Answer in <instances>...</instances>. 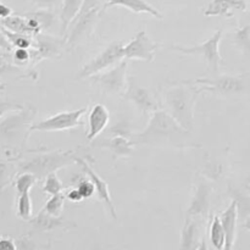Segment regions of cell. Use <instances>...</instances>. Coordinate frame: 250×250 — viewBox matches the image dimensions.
<instances>
[{"instance_id": "1", "label": "cell", "mask_w": 250, "mask_h": 250, "mask_svg": "<svg viewBox=\"0 0 250 250\" xmlns=\"http://www.w3.org/2000/svg\"><path fill=\"white\" fill-rule=\"evenodd\" d=\"M189 134L190 132L183 128L168 112L160 109L150 115V120L146 128L138 133L132 134L131 138L134 144L181 146Z\"/></svg>"}, {"instance_id": "2", "label": "cell", "mask_w": 250, "mask_h": 250, "mask_svg": "<svg viewBox=\"0 0 250 250\" xmlns=\"http://www.w3.org/2000/svg\"><path fill=\"white\" fill-rule=\"evenodd\" d=\"M202 93L199 87L189 81L173 84L163 90V105L181 126L192 132L194 128V107Z\"/></svg>"}, {"instance_id": "3", "label": "cell", "mask_w": 250, "mask_h": 250, "mask_svg": "<svg viewBox=\"0 0 250 250\" xmlns=\"http://www.w3.org/2000/svg\"><path fill=\"white\" fill-rule=\"evenodd\" d=\"M77 156L73 150H54L49 153H42L26 160L20 165V173L29 172L37 177V180H45L50 173H55L65 166L76 164Z\"/></svg>"}, {"instance_id": "4", "label": "cell", "mask_w": 250, "mask_h": 250, "mask_svg": "<svg viewBox=\"0 0 250 250\" xmlns=\"http://www.w3.org/2000/svg\"><path fill=\"white\" fill-rule=\"evenodd\" d=\"M37 111L34 109H21L11 112L0 120V139L7 143H16L29 136V127Z\"/></svg>"}, {"instance_id": "5", "label": "cell", "mask_w": 250, "mask_h": 250, "mask_svg": "<svg viewBox=\"0 0 250 250\" xmlns=\"http://www.w3.org/2000/svg\"><path fill=\"white\" fill-rule=\"evenodd\" d=\"M125 44L122 42H114L110 45H107L100 54H98L95 58L88 63H85L80 72L77 73L78 80H87L92 76L98 75L100 72L109 70L114 67L119 62H121L125 59Z\"/></svg>"}, {"instance_id": "6", "label": "cell", "mask_w": 250, "mask_h": 250, "mask_svg": "<svg viewBox=\"0 0 250 250\" xmlns=\"http://www.w3.org/2000/svg\"><path fill=\"white\" fill-rule=\"evenodd\" d=\"M127 68H128V60L124 59L114 67L92 76L89 80L92 84L104 94L120 95L126 92L127 83H128Z\"/></svg>"}, {"instance_id": "7", "label": "cell", "mask_w": 250, "mask_h": 250, "mask_svg": "<svg viewBox=\"0 0 250 250\" xmlns=\"http://www.w3.org/2000/svg\"><path fill=\"white\" fill-rule=\"evenodd\" d=\"M222 38V31L217 29L209 39L203 42L202 44H198L194 46H182V45H172L170 46L171 50L177 51V53L185 54V55H199L205 59V61L209 65L210 70L215 73H219L220 66L222 62V56L220 54V42Z\"/></svg>"}, {"instance_id": "8", "label": "cell", "mask_w": 250, "mask_h": 250, "mask_svg": "<svg viewBox=\"0 0 250 250\" xmlns=\"http://www.w3.org/2000/svg\"><path fill=\"white\" fill-rule=\"evenodd\" d=\"M195 85H200L199 89L204 92L214 93V94L236 95L241 94L248 88V80L246 76H219L214 80L208 78H198V80L189 81Z\"/></svg>"}, {"instance_id": "9", "label": "cell", "mask_w": 250, "mask_h": 250, "mask_svg": "<svg viewBox=\"0 0 250 250\" xmlns=\"http://www.w3.org/2000/svg\"><path fill=\"white\" fill-rule=\"evenodd\" d=\"M85 112H87L85 107L72 110V111L59 112L48 119L32 124V126L29 127V134L32 132H58L81 127L84 125V122L82 121V116Z\"/></svg>"}, {"instance_id": "10", "label": "cell", "mask_w": 250, "mask_h": 250, "mask_svg": "<svg viewBox=\"0 0 250 250\" xmlns=\"http://www.w3.org/2000/svg\"><path fill=\"white\" fill-rule=\"evenodd\" d=\"M124 98L129 102L131 104L134 105L138 111L142 114H153L156 110L163 109V105L159 100H156L155 95L149 90L148 88H144L139 85L138 83L134 81L133 77H131L127 83L126 92H125Z\"/></svg>"}, {"instance_id": "11", "label": "cell", "mask_w": 250, "mask_h": 250, "mask_svg": "<svg viewBox=\"0 0 250 250\" xmlns=\"http://www.w3.org/2000/svg\"><path fill=\"white\" fill-rule=\"evenodd\" d=\"M212 188L207 178L199 177L194 186V194L190 199L188 209L186 211V217H197L205 220L209 216L211 208Z\"/></svg>"}, {"instance_id": "12", "label": "cell", "mask_w": 250, "mask_h": 250, "mask_svg": "<svg viewBox=\"0 0 250 250\" xmlns=\"http://www.w3.org/2000/svg\"><path fill=\"white\" fill-rule=\"evenodd\" d=\"M160 44L155 43L146 31H141L136 37L125 44V59L126 60H139L151 62L155 58V53Z\"/></svg>"}, {"instance_id": "13", "label": "cell", "mask_w": 250, "mask_h": 250, "mask_svg": "<svg viewBox=\"0 0 250 250\" xmlns=\"http://www.w3.org/2000/svg\"><path fill=\"white\" fill-rule=\"evenodd\" d=\"M102 12L103 9H94L78 15L66 32V46H75L84 39L93 31Z\"/></svg>"}, {"instance_id": "14", "label": "cell", "mask_w": 250, "mask_h": 250, "mask_svg": "<svg viewBox=\"0 0 250 250\" xmlns=\"http://www.w3.org/2000/svg\"><path fill=\"white\" fill-rule=\"evenodd\" d=\"M76 164H78V165L81 166V168H82L83 172L85 173V176H87L93 183H94L95 193H97L98 198H99L100 202L104 204L105 209L109 211V214L111 215L112 219L116 220L117 219L116 210H115L114 203H112L111 195H110L109 186H107V183L105 182V181L103 180V178L100 177V176L98 175L92 167H90V165L88 164L87 160H84V159L82 158H77L76 159Z\"/></svg>"}, {"instance_id": "15", "label": "cell", "mask_w": 250, "mask_h": 250, "mask_svg": "<svg viewBox=\"0 0 250 250\" xmlns=\"http://www.w3.org/2000/svg\"><path fill=\"white\" fill-rule=\"evenodd\" d=\"M36 41V49L32 50V60L37 62L45 59L58 58L60 56L63 46L66 45L65 39L62 41L50 34H37Z\"/></svg>"}, {"instance_id": "16", "label": "cell", "mask_w": 250, "mask_h": 250, "mask_svg": "<svg viewBox=\"0 0 250 250\" xmlns=\"http://www.w3.org/2000/svg\"><path fill=\"white\" fill-rule=\"evenodd\" d=\"M204 220L197 217H186L182 232H181L180 250H197L202 237V226Z\"/></svg>"}, {"instance_id": "17", "label": "cell", "mask_w": 250, "mask_h": 250, "mask_svg": "<svg viewBox=\"0 0 250 250\" xmlns=\"http://www.w3.org/2000/svg\"><path fill=\"white\" fill-rule=\"evenodd\" d=\"M88 131L85 133L88 141H94L104 132L110 121V112L103 104H94L88 112Z\"/></svg>"}, {"instance_id": "18", "label": "cell", "mask_w": 250, "mask_h": 250, "mask_svg": "<svg viewBox=\"0 0 250 250\" xmlns=\"http://www.w3.org/2000/svg\"><path fill=\"white\" fill-rule=\"evenodd\" d=\"M238 207L236 200L229 203V208L220 215L222 227H224L225 236H226V244L224 250H233L234 242L237 236V226H238Z\"/></svg>"}, {"instance_id": "19", "label": "cell", "mask_w": 250, "mask_h": 250, "mask_svg": "<svg viewBox=\"0 0 250 250\" xmlns=\"http://www.w3.org/2000/svg\"><path fill=\"white\" fill-rule=\"evenodd\" d=\"M112 6L125 7V9H128L129 11L134 12V14H148L155 19L163 20L161 12L146 0H107L103 10H106Z\"/></svg>"}, {"instance_id": "20", "label": "cell", "mask_w": 250, "mask_h": 250, "mask_svg": "<svg viewBox=\"0 0 250 250\" xmlns=\"http://www.w3.org/2000/svg\"><path fill=\"white\" fill-rule=\"evenodd\" d=\"M246 11L247 4L244 0H211L207 9L205 16H232V11Z\"/></svg>"}, {"instance_id": "21", "label": "cell", "mask_w": 250, "mask_h": 250, "mask_svg": "<svg viewBox=\"0 0 250 250\" xmlns=\"http://www.w3.org/2000/svg\"><path fill=\"white\" fill-rule=\"evenodd\" d=\"M100 146L109 149L116 159H125L129 158L133 154L134 143L131 137L114 134L111 138L100 144Z\"/></svg>"}, {"instance_id": "22", "label": "cell", "mask_w": 250, "mask_h": 250, "mask_svg": "<svg viewBox=\"0 0 250 250\" xmlns=\"http://www.w3.org/2000/svg\"><path fill=\"white\" fill-rule=\"evenodd\" d=\"M29 224L33 227L34 231L38 232H48L53 231V229H59V227H62L65 225H67L68 222H66L65 220H62V217H55L49 215L48 212L44 211L43 209L38 212L34 217H32L29 220Z\"/></svg>"}, {"instance_id": "23", "label": "cell", "mask_w": 250, "mask_h": 250, "mask_svg": "<svg viewBox=\"0 0 250 250\" xmlns=\"http://www.w3.org/2000/svg\"><path fill=\"white\" fill-rule=\"evenodd\" d=\"M0 26L4 27L7 31L15 32V33H21V34H27V36H37V32L34 31V28L32 27L31 21H29L28 17L24 15V16H11L6 17V19L1 20L0 21Z\"/></svg>"}, {"instance_id": "24", "label": "cell", "mask_w": 250, "mask_h": 250, "mask_svg": "<svg viewBox=\"0 0 250 250\" xmlns=\"http://www.w3.org/2000/svg\"><path fill=\"white\" fill-rule=\"evenodd\" d=\"M83 1L84 0H62V6L60 9V22L62 33L67 32L70 24L80 14Z\"/></svg>"}, {"instance_id": "25", "label": "cell", "mask_w": 250, "mask_h": 250, "mask_svg": "<svg viewBox=\"0 0 250 250\" xmlns=\"http://www.w3.org/2000/svg\"><path fill=\"white\" fill-rule=\"evenodd\" d=\"M209 239L212 248L216 250H224L226 244V236H225L224 227H222L220 216L215 215L211 219L209 227Z\"/></svg>"}, {"instance_id": "26", "label": "cell", "mask_w": 250, "mask_h": 250, "mask_svg": "<svg viewBox=\"0 0 250 250\" xmlns=\"http://www.w3.org/2000/svg\"><path fill=\"white\" fill-rule=\"evenodd\" d=\"M232 37H233L234 45L250 61V24L239 27L238 29L234 31Z\"/></svg>"}, {"instance_id": "27", "label": "cell", "mask_w": 250, "mask_h": 250, "mask_svg": "<svg viewBox=\"0 0 250 250\" xmlns=\"http://www.w3.org/2000/svg\"><path fill=\"white\" fill-rule=\"evenodd\" d=\"M16 214L17 216L24 221H29L32 219V212H33V207H32V199L29 193H23V194H19L17 197V204H16Z\"/></svg>"}, {"instance_id": "28", "label": "cell", "mask_w": 250, "mask_h": 250, "mask_svg": "<svg viewBox=\"0 0 250 250\" xmlns=\"http://www.w3.org/2000/svg\"><path fill=\"white\" fill-rule=\"evenodd\" d=\"M0 28L2 29V32L5 33V36L7 37V39L10 41L11 45L16 49H31L33 46V42H32L31 36H27V34H21V33H15V32L7 31L4 27L0 26Z\"/></svg>"}, {"instance_id": "29", "label": "cell", "mask_w": 250, "mask_h": 250, "mask_svg": "<svg viewBox=\"0 0 250 250\" xmlns=\"http://www.w3.org/2000/svg\"><path fill=\"white\" fill-rule=\"evenodd\" d=\"M66 195L60 193V194L51 195L46 203L44 204L43 210L45 212H48L49 215L55 217H61V212H62L63 209V203H65Z\"/></svg>"}, {"instance_id": "30", "label": "cell", "mask_w": 250, "mask_h": 250, "mask_svg": "<svg viewBox=\"0 0 250 250\" xmlns=\"http://www.w3.org/2000/svg\"><path fill=\"white\" fill-rule=\"evenodd\" d=\"M37 177L29 172H21L17 176L15 181V188H16L17 195L23 194V193H29L34 185L37 182Z\"/></svg>"}, {"instance_id": "31", "label": "cell", "mask_w": 250, "mask_h": 250, "mask_svg": "<svg viewBox=\"0 0 250 250\" xmlns=\"http://www.w3.org/2000/svg\"><path fill=\"white\" fill-rule=\"evenodd\" d=\"M63 190V185L62 182L60 181V178L56 176V173H50L48 177L44 180V185H43V192L45 194L51 195H56L62 193Z\"/></svg>"}, {"instance_id": "32", "label": "cell", "mask_w": 250, "mask_h": 250, "mask_svg": "<svg viewBox=\"0 0 250 250\" xmlns=\"http://www.w3.org/2000/svg\"><path fill=\"white\" fill-rule=\"evenodd\" d=\"M31 15L38 20L39 24L42 27V32L46 31V29H50V27L55 22V14H54L53 10L42 9L37 12H32Z\"/></svg>"}, {"instance_id": "33", "label": "cell", "mask_w": 250, "mask_h": 250, "mask_svg": "<svg viewBox=\"0 0 250 250\" xmlns=\"http://www.w3.org/2000/svg\"><path fill=\"white\" fill-rule=\"evenodd\" d=\"M77 189L80 190V193L82 194V197L84 198V199H89V198L93 197V194L95 193L94 183H93L87 176L78 182Z\"/></svg>"}, {"instance_id": "34", "label": "cell", "mask_w": 250, "mask_h": 250, "mask_svg": "<svg viewBox=\"0 0 250 250\" xmlns=\"http://www.w3.org/2000/svg\"><path fill=\"white\" fill-rule=\"evenodd\" d=\"M32 59V51L29 49H16L12 51V61L16 65H24Z\"/></svg>"}, {"instance_id": "35", "label": "cell", "mask_w": 250, "mask_h": 250, "mask_svg": "<svg viewBox=\"0 0 250 250\" xmlns=\"http://www.w3.org/2000/svg\"><path fill=\"white\" fill-rule=\"evenodd\" d=\"M21 109H23V106L21 104L9 102V100H0V120L6 116V115L15 111H19Z\"/></svg>"}, {"instance_id": "36", "label": "cell", "mask_w": 250, "mask_h": 250, "mask_svg": "<svg viewBox=\"0 0 250 250\" xmlns=\"http://www.w3.org/2000/svg\"><path fill=\"white\" fill-rule=\"evenodd\" d=\"M32 2L36 5H38L41 9H46V10H55L56 7L62 6V0H32Z\"/></svg>"}, {"instance_id": "37", "label": "cell", "mask_w": 250, "mask_h": 250, "mask_svg": "<svg viewBox=\"0 0 250 250\" xmlns=\"http://www.w3.org/2000/svg\"><path fill=\"white\" fill-rule=\"evenodd\" d=\"M0 250H19L15 239L7 236H0Z\"/></svg>"}, {"instance_id": "38", "label": "cell", "mask_w": 250, "mask_h": 250, "mask_svg": "<svg viewBox=\"0 0 250 250\" xmlns=\"http://www.w3.org/2000/svg\"><path fill=\"white\" fill-rule=\"evenodd\" d=\"M9 175H10L9 165L6 164V161L0 159V187H4V186L6 185L7 181H9Z\"/></svg>"}, {"instance_id": "39", "label": "cell", "mask_w": 250, "mask_h": 250, "mask_svg": "<svg viewBox=\"0 0 250 250\" xmlns=\"http://www.w3.org/2000/svg\"><path fill=\"white\" fill-rule=\"evenodd\" d=\"M0 49L2 51H6V53H12L14 51V46L11 45L10 41L7 39V37L5 36V33L2 32V29L0 28Z\"/></svg>"}, {"instance_id": "40", "label": "cell", "mask_w": 250, "mask_h": 250, "mask_svg": "<svg viewBox=\"0 0 250 250\" xmlns=\"http://www.w3.org/2000/svg\"><path fill=\"white\" fill-rule=\"evenodd\" d=\"M66 198H67V199L72 203H80L84 199L77 188H72V189L68 190L67 194H66Z\"/></svg>"}, {"instance_id": "41", "label": "cell", "mask_w": 250, "mask_h": 250, "mask_svg": "<svg viewBox=\"0 0 250 250\" xmlns=\"http://www.w3.org/2000/svg\"><path fill=\"white\" fill-rule=\"evenodd\" d=\"M17 249L19 250H33L34 243L29 238H21L16 241Z\"/></svg>"}, {"instance_id": "42", "label": "cell", "mask_w": 250, "mask_h": 250, "mask_svg": "<svg viewBox=\"0 0 250 250\" xmlns=\"http://www.w3.org/2000/svg\"><path fill=\"white\" fill-rule=\"evenodd\" d=\"M17 67L14 66L12 63H10L9 61H6L5 59L0 58V75H4V73L12 72V71H16Z\"/></svg>"}, {"instance_id": "43", "label": "cell", "mask_w": 250, "mask_h": 250, "mask_svg": "<svg viewBox=\"0 0 250 250\" xmlns=\"http://www.w3.org/2000/svg\"><path fill=\"white\" fill-rule=\"evenodd\" d=\"M11 15H12L11 7H9L7 5H5L4 2L0 1V21L6 19V17L11 16Z\"/></svg>"}, {"instance_id": "44", "label": "cell", "mask_w": 250, "mask_h": 250, "mask_svg": "<svg viewBox=\"0 0 250 250\" xmlns=\"http://www.w3.org/2000/svg\"><path fill=\"white\" fill-rule=\"evenodd\" d=\"M197 250H209V248H208V243H207V239L203 238L202 242H200L199 247H198Z\"/></svg>"}, {"instance_id": "45", "label": "cell", "mask_w": 250, "mask_h": 250, "mask_svg": "<svg viewBox=\"0 0 250 250\" xmlns=\"http://www.w3.org/2000/svg\"><path fill=\"white\" fill-rule=\"evenodd\" d=\"M243 227L246 229H248V231H250V215H249V216H247L246 220H244Z\"/></svg>"}, {"instance_id": "46", "label": "cell", "mask_w": 250, "mask_h": 250, "mask_svg": "<svg viewBox=\"0 0 250 250\" xmlns=\"http://www.w3.org/2000/svg\"><path fill=\"white\" fill-rule=\"evenodd\" d=\"M246 189H247V192H248V194H249V197H250V185H247L246 186Z\"/></svg>"}]
</instances>
